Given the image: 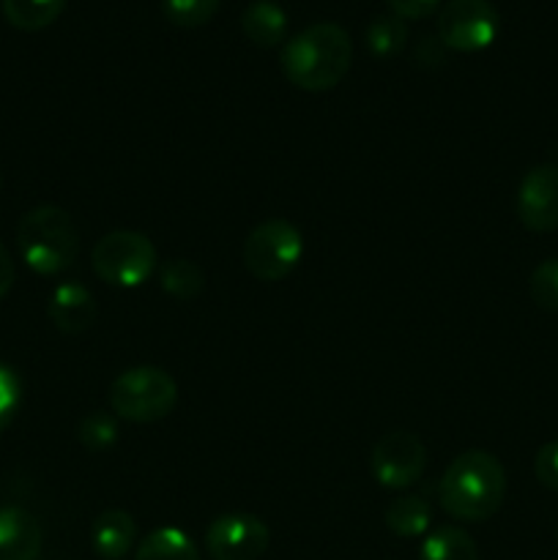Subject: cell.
Masks as SVG:
<instances>
[{"label":"cell","mask_w":558,"mask_h":560,"mask_svg":"<svg viewBox=\"0 0 558 560\" xmlns=\"http://www.w3.org/2000/svg\"><path fill=\"white\" fill-rule=\"evenodd\" d=\"M42 552V525L20 506L0 509V560H36Z\"/></svg>","instance_id":"cell-12"},{"label":"cell","mask_w":558,"mask_h":560,"mask_svg":"<svg viewBox=\"0 0 558 560\" xmlns=\"http://www.w3.org/2000/svg\"><path fill=\"white\" fill-rule=\"evenodd\" d=\"M47 315L60 334H82L96 323L98 306L85 284L60 282L49 295Z\"/></svg>","instance_id":"cell-11"},{"label":"cell","mask_w":558,"mask_h":560,"mask_svg":"<svg viewBox=\"0 0 558 560\" xmlns=\"http://www.w3.org/2000/svg\"><path fill=\"white\" fill-rule=\"evenodd\" d=\"M386 5L399 20H425L441 9V0H386Z\"/></svg>","instance_id":"cell-26"},{"label":"cell","mask_w":558,"mask_h":560,"mask_svg":"<svg viewBox=\"0 0 558 560\" xmlns=\"http://www.w3.org/2000/svg\"><path fill=\"white\" fill-rule=\"evenodd\" d=\"M222 0H162V14L170 25L184 27H202L217 16Z\"/></svg>","instance_id":"cell-21"},{"label":"cell","mask_w":558,"mask_h":560,"mask_svg":"<svg viewBox=\"0 0 558 560\" xmlns=\"http://www.w3.org/2000/svg\"><path fill=\"white\" fill-rule=\"evenodd\" d=\"M534 476L542 487L558 492V441L545 443L534 457Z\"/></svg>","instance_id":"cell-25"},{"label":"cell","mask_w":558,"mask_h":560,"mask_svg":"<svg viewBox=\"0 0 558 560\" xmlns=\"http://www.w3.org/2000/svg\"><path fill=\"white\" fill-rule=\"evenodd\" d=\"M430 523L432 509L421 495H399L386 509V528L399 539H416L427 534Z\"/></svg>","instance_id":"cell-15"},{"label":"cell","mask_w":558,"mask_h":560,"mask_svg":"<svg viewBox=\"0 0 558 560\" xmlns=\"http://www.w3.org/2000/svg\"><path fill=\"white\" fill-rule=\"evenodd\" d=\"M353 63V42L337 22H317L282 44L279 66L290 85L306 93L337 88Z\"/></svg>","instance_id":"cell-2"},{"label":"cell","mask_w":558,"mask_h":560,"mask_svg":"<svg viewBox=\"0 0 558 560\" xmlns=\"http://www.w3.org/2000/svg\"><path fill=\"white\" fill-rule=\"evenodd\" d=\"M156 246L135 230H115L98 238L91 249V266L102 282L113 288H140L156 271Z\"/></svg>","instance_id":"cell-5"},{"label":"cell","mask_w":558,"mask_h":560,"mask_svg":"<svg viewBox=\"0 0 558 560\" xmlns=\"http://www.w3.org/2000/svg\"><path fill=\"white\" fill-rule=\"evenodd\" d=\"M159 288L178 301L197 299L202 293V288H206V273H202V268L197 262L184 260V257L167 260L159 268Z\"/></svg>","instance_id":"cell-20"},{"label":"cell","mask_w":558,"mask_h":560,"mask_svg":"<svg viewBox=\"0 0 558 560\" xmlns=\"http://www.w3.org/2000/svg\"><path fill=\"white\" fill-rule=\"evenodd\" d=\"M427 468V448L414 432L394 430L372 446L370 470L386 490H408Z\"/></svg>","instance_id":"cell-8"},{"label":"cell","mask_w":558,"mask_h":560,"mask_svg":"<svg viewBox=\"0 0 558 560\" xmlns=\"http://www.w3.org/2000/svg\"><path fill=\"white\" fill-rule=\"evenodd\" d=\"M16 249L33 273L55 277L66 271L80 252L74 219L58 206L31 208L16 224Z\"/></svg>","instance_id":"cell-3"},{"label":"cell","mask_w":558,"mask_h":560,"mask_svg":"<svg viewBox=\"0 0 558 560\" xmlns=\"http://www.w3.org/2000/svg\"><path fill=\"white\" fill-rule=\"evenodd\" d=\"M419 560H479V550L463 528L443 525L421 541Z\"/></svg>","instance_id":"cell-18"},{"label":"cell","mask_w":558,"mask_h":560,"mask_svg":"<svg viewBox=\"0 0 558 560\" xmlns=\"http://www.w3.org/2000/svg\"><path fill=\"white\" fill-rule=\"evenodd\" d=\"M137 539V523L124 509H107L91 525L93 552L104 560H120Z\"/></svg>","instance_id":"cell-13"},{"label":"cell","mask_w":558,"mask_h":560,"mask_svg":"<svg viewBox=\"0 0 558 560\" xmlns=\"http://www.w3.org/2000/svg\"><path fill=\"white\" fill-rule=\"evenodd\" d=\"M241 31L255 47L274 49L288 36V14L274 0H252L241 14Z\"/></svg>","instance_id":"cell-14"},{"label":"cell","mask_w":558,"mask_h":560,"mask_svg":"<svg viewBox=\"0 0 558 560\" xmlns=\"http://www.w3.org/2000/svg\"><path fill=\"white\" fill-rule=\"evenodd\" d=\"M135 560H200V552L181 528H156L137 545Z\"/></svg>","instance_id":"cell-16"},{"label":"cell","mask_w":558,"mask_h":560,"mask_svg":"<svg viewBox=\"0 0 558 560\" xmlns=\"http://www.w3.org/2000/svg\"><path fill=\"white\" fill-rule=\"evenodd\" d=\"M109 408L131 424L167 419L178 402V383L162 366H131L109 383Z\"/></svg>","instance_id":"cell-4"},{"label":"cell","mask_w":558,"mask_h":560,"mask_svg":"<svg viewBox=\"0 0 558 560\" xmlns=\"http://www.w3.org/2000/svg\"><path fill=\"white\" fill-rule=\"evenodd\" d=\"M14 260H11L9 249H5V244L0 241V301L9 295V290L14 288Z\"/></svg>","instance_id":"cell-27"},{"label":"cell","mask_w":558,"mask_h":560,"mask_svg":"<svg viewBox=\"0 0 558 560\" xmlns=\"http://www.w3.org/2000/svg\"><path fill=\"white\" fill-rule=\"evenodd\" d=\"M22 405V383L20 375L9 364L0 361V432L9 430L16 410Z\"/></svg>","instance_id":"cell-24"},{"label":"cell","mask_w":558,"mask_h":560,"mask_svg":"<svg viewBox=\"0 0 558 560\" xmlns=\"http://www.w3.org/2000/svg\"><path fill=\"white\" fill-rule=\"evenodd\" d=\"M364 44L375 58H397L408 44V25L397 14L372 16L364 27Z\"/></svg>","instance_id":"cell-19"},{"label":"cell","mask_w":558,"mask_h":560,"mask_svg":"<svg viewBox=\"0 0 558 560\" xmlns=\"http://www.w3.org/2000/svg\"><path fill=\"white\" fill-rule=\"evenodd\" d=\"M244 266L257 282H279L299 268L304 238L288 219H266L244 241Z\"/></svg>","instance_id":"cell-6"},{"label":"cell","mask_w":558,"mask_h":560,"mask_svg":"<svg viewBox=\"0 0 558 560\" xmlns=\"http://www.w3.org/2000/svg\"><path fill=\"white\" fill-rule=\"evenodd\" d=\"M518 219L531 233L558 230V164H539L518 186Z\"/></svg>","instance_id":"cell-10"},{"label":"cell","mask_w":558,"mask_h":560,"mask_svg":"<svg viewBox=\"0 0 558 560\" xmlns=\"http://www.w3.org/2000/svg\"><path fill=\"white\" fill-rule=\"evenodd\" d=\"M271 545V530L255 514H222L206 530V550L213 560H257Z\"/></svg>","instance_id":"cell-9"},{"label":"cell","mask_w":558,"mask_h":560,"mask_svg":"<svg viewBox=\"0 0 558 560\" xmlns=\"http://www.w3.org/2000/svg\"><path fill=\"white\" fill-rule=\"evenodd\" d=\"M498 11L490 0H446L438 9V42L454 52H481L498 38Z\"/></svg>","instance_id":"cell-7"},{"label":"cell","mask_w":558,"mask_h":560,"mask_svg":"<svg viewBox=\"0 0 558 560\" xmlns=\"http://www.w3.org/2000/svg\"><path fill=\"white\" fill-rule=\"evenodd\" d=\"M3 16L16 31L36 33L53 25L66 9V0H0Z\"/></svg>","instance_id":"cell-17"},{"label":"cell","mask_w":558,"mask_h":560,"mask_svg":"<svg viewBox=\"0 0 558 560\" xmlns=\"http://www.w3.org/2000/svg\"><path fill=\"white\" fill-rule=\"evenodd\" d=\"M77 438L88 452H107L118 441V421L109 413L93 410V413L82 416V421L77 424Z\"/></svg>","instance_id":"cell-22"},{"label":"cell","mask_w":558,"mask_h":560,"mask_svg":"<svg viewBox=\"0 0 558 560\" xmlns=\"http://www.w3.org/2000/svg\"><path fill=\"white\" fill-rule=\"evenodd\" d=\"M528 293L539 310L558 312V257L542 260L539 266L531 271Z\"/></svg>","instance_id":"cell-23"},{"label":"cell","mask_w":558,"mask_h":560,"mask_svg":"<svg viewBox=\"0 0 558 560\" xmlns=\"http://www.w3.org/2000/svg\"><path fill=\"white\" fill-rule=\"evenodd\" d=\"M507 498V470L501 459L481 448L454 457L438 481V503L460 523H485L496 517Z\"/></svg>","instance_id":"cell-1"}]
</instances>
